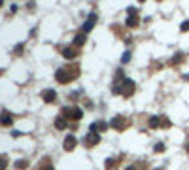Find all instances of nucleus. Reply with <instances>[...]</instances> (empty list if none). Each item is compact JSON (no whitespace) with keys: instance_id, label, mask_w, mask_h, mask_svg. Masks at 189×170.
<instances>
[{"instance_id":"f257e3e1","label":"nucleus","mask_w":189,"mask_h":170,"mask_svg":"<svg viewBox=\"0 0 189 170\" xmlns=\"http://www.w3.org/2000/svg\"><path fill=\"white\" fill-rule=\"evenodd\" d=\"M76 76H77V66L74 68V72H70L68 68H59V70H57V81L59 83H68Z\"/></svg>"},{"instance_id":"f03ea898","label":"nucleus","mask_w":189,"mask_h":170,"mask_svg":"<svg viewBox=\"0 0 189 170\" xmlns=\"http://www.w3.org/2000/svg\"><path fill=\"white\" fill-rule=\"evenodd\" d=\"M114 91H115V93H123L125 96H130L132 93H134V81H130V79H125L123 85H117Z\"/></svg>"},{"instance_id":"7ed1b4c3","label":"nucleus","mask_w":189,"mask_h":170,"mask_svg":"<svg viewBox=\"0 0 189 170\" xmlns=\"http://www.w3.org/2000/svg\"><path fill=\"white\" fill-rule=\"evenodd\" d=\"M127 125H129V119H127V117H123V115H115V117L112 119V127H114V129H117V130L127 129Z\"/></svg>"},{"instance_id":"20e7f679","label":"nucleus","mask_w":189,"mask_h":170,"mask_svg":"<svg viewBox=\"0 0 189 170\" xmlns=\"http://www.w3.org/2000/svg\"><path fill=\"white\" fill-rule=\"evenodd\" d=\"M127 25L130 28L138 27V17H136V8H129V17H127Z\"/></svg>"},{"instance_id":"39448f33","label":"nucleus","mask_w":189,"mask_h":170,"mask_svg":"<svg viewBox=\"0 0 189 170\" xmlns=\"http://www.w3.org/2000/svg\"><path fill=\"white\" fill-rule=\"evenodd\" d=\"M62 113H64L68 119H80V117H81V110H80V108H64Z\"/></svg>"},{"instance_id":"423d86ee","label":"nucleus","mask_w":189,"mask_h":170,"mask_svg":"<svg viewBox=\"0 0 189 170\" xmlns=\"http://www.w3.org/2000/svg\"><path fill=\"white\" fill-rule=\"evenodd\" d=\"M95 21H96V15H95V13H91V15L87 17V21H85V25H83L81 32L85 34V32H89V30H91V28H93V25H95Z\"/></svg>"},{"instance_id":"0eeeda50","label":"nucleus","mask_w":189,"mask_h":170,"mask_svg":"<svg viewBox=\"0 0 189 170\" xmlns=\"http://www.w3.org/2000/svg\"><path fill=\"white\" fill-rule=\"evenodd\" d=\"M64 149H68V151H72L74 149V147H76V136H72V134H68V136H66V138H64Z\"/></svg>"},{"instance_id":"6e6552de","label":"nucleus","mask_w":189,"mask_h":170,"mask_svg":"<svg viewBox=\"0 0 189 170\" xmlns=\"http://www.w3.org/2000/svg\"><path fill=\"white\" fill-rule=\"evenodd\" d=\"M98 140H100V138H98V134L91 132V134H87V136H85V140H83V144H85V145H89V147H91V145L98 144Z\"/></svg>"},{"instance_id":"1a4fd4ad","label":"nucleus","mask_w":189,"mask_h":170,"mask_svg":"<svg viewBox=\"0 0 189 170\" xmlns=\"http://www.w3.org/2000/svg\"><path fill=\"white\" fill-rule=\"evenodd\" d=\"M0 123H2V125H4V127H9V125H12V123H13V119H12V115H9V113H8V111H4V113H2V115H0Z\"/></svg>"},{"instance_id":"9d476101","label":"nucleus","mask_w":189,"mask_h":170,"mask_svg":"<svg viewBox=\"0 0 189 170\" xmlns=\"http://www.w3.org/2000/svg\"><path fill=\"white\" fill-rule=\"evenodd\" d=\"M62 55L66 57V59H74V57L77 55V49H72V47H64V49H62Z\"/></svg>"},{"instance_id":"9b49d317","label":"nucleus","mask_w":189,"mask_h":170,"mask_svg":"<svg viewBox=\"0 0 189 170\" xmlns=\"http://www.w3.org/2000/svg\"><path fill=\"white\" fill-rule=\"evenodd\" d=\"M43 100H46V102H53L55 100V91H51V89L43 91Z\"/></svg>"},{"instance_id":"f8f14e48","label":"nucleus","mask_w":189,"mask_h":170,"mask_svg":"<svg viewBox=\"0 0 189 170\" xmlns=\"http://www.w3.org/2000/svg\"><path fill=\"white\" fill-rule=\"evenodd\" d=\"M55 125H57V129H64L66 127V119L62 115H59L57 119H55Z\"/></svg>"},{"instance_id":"ddd939ff","label":"nucleus","mask_w":189,"mask_h":170,"mask_svg":"<svg viewBox=\"0 0 189 170\" xmlns=\"http://www.w3.org/2000/svg\"><path fill=\"white\" fill-rule=\"evenodd\" d=\"M83 43H85V34H80V36H76L74 45H83Z\"/></svg>"},{"instance_id":"4468645a","label":"nucleus","mask_w":189,"mask_h":170,"mask_svg":"<svg viewBox=\"0 0 189 170\" xmlns=\"http://www.w3.org/2000/svg\"><path fill=\"white\" fill-rule=\"evenodd\" d=\"M159 125H161V127H164V129H168V127H170V121L166 119V117H159Z\"/></svg>"},{"instance_id":"2eb2a0df","label":"nucleus","mask_w":189,"mask_h":170,"mask_svg":"<svg viewBox=\"0 0 189 170\" xmlns=\"http://www.w3.org/2000/svg\"><path fill=\"white\" fill-rule=\"evenodd\" d=\"M8 166V157H4V155H0V170H4Z\"/></svg>"},{"instance_id":"dca6fc26","label":"nucleus","mask_w":189,"mask_h":170,"mask_svg":"<svg viewBox=\"0 0 189 170\" xmlns=\"http://www.w3.org/2000/svg\"><path fill=\"white\" fill-rule=\"evenodd\" d=\"M149 127H151V129L159 127V117H151V119H149Z\"/></svg>"},{"instance_id":"f3484780","label":"nucleus","mask_w":189,"mask_h":170,"mask_svg":"<svg viewBox=\"0 0 189 170\" xmlns=\"http://www.w3.org/2000/svg\"><path fill=\"white\" fill-rule=\"evenodd\" d=\"M27 164H28V163H27L25 159H23V161H17V163H15V168H19V170H23V168H25Z\"/></svg>"},{"instance_id":"a211bd4d","label":"nucleus","mask_w":189,"mask_h":170,"mask_svg":"<svg viewBox=\"0 0 189 170\" xmlns=\"http://www.w3.org/2000/svg\"><path fill=\"white\" fill-rule=\"evenodd\" d=\"M112 166H115V161H114V159H108V161H106V168L108 170H114Z\"/></svg>"},{"instance_id":"6ab92c4d","label":"nucleus","mask_w":189,"mask_h":170,"mask_svg":"<svg viewBox=\"0 0 189 170\" xmlns=\"http://www.w3.org/2000/svg\"><path fill=\"white\" fill-rule=\"evenodd\" d=\"M180 28H182V32H187V30H189V21H183Z\"/></svg>"},{"instance_id":"aec40b11","label":"nucleus","mask_w":189,"mask_h":170,"mask_svg":"<svg viewBox=\"0 0 189 170\" xmlns=\"http://www.w3.org/2000/svg\"><path fill=\"white\" fill-rule=\"evenodd\" d=\"M163 149H164L163 144H157V145H155V151H163Z\"/></svg>"},{"instance_id":"412c9836","label":"nucleus","mask_w":189,"mask_h":170,"mask_svg":"<svg viewBox=\"0 0 189 170\" xmlns=\"http://www.w3.org/2000/svg\"><path fill=\"white\" fill-rule=\"evenodd\" d=\"M129 59H130V55H129V53H125V55H123V62H127Z\"/></svg>"},{"instance_id":"4be33fe9","label":"nucleus","mask_w":189,"mask_h":170,"mask_svg":"<svg viewBox=\"0 0 189 170\" xmlns=\"http://www.w3.org/2000/svg\"><path fill=\"white\" fill-rule=\"evenodd\" d=\"M42 170H53V166H43Z\"/></svg>"},{"instance_id":"5701e85b","label":"nucleus","mask_w":189,"mask_h":170,"mask_svg":"<svg viewBox=\"0 0 189 170\" xmlns=\"http://www.w3.org/2000/svg\"><path fill=\"white\" fill-rule=\"evenodd\" d=\"M187 151H189V144H187Z\"/></svg>"},{"instance_id":"b1692460","label":"nucleus","mask_w":189,"mask_h":170,"mask_svg":"<svg viewBox=\"0 0 189 170\" xmlns=\"http://www.w3.org/2000/svg\"><path fill=\"white\" fill-rule=\"evenodd\" d=\"M0 6H2V2H0Z\"/></svg>"}]
</instances>
